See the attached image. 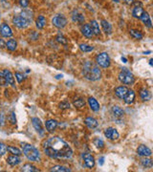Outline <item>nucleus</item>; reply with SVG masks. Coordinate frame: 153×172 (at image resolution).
<instances>
[{"instance_id": "33", "label": "nucleus", "mask_w": 153, "mask_h": 172, "mask_svg": "<svg viewBox=\"0 0 153 172\" xmlns=\"http://www.w3.org/2000/svg\"><path fill=\"white\" fill-rule=\"evenodd\" d=\"M130 33V35L134 38H136V39H142L143 38V34L141 32H139L138 30H135V29H131L129 31Z\"/></svg>"}, {"instance_id": "49", "label": "nucleus", "mask_w": 153, "mask_h": 172, "mask_svg": "<svg viewBox=\"0 0 153 172\" xmlns=\"http://www.w3.org/2000/svg\"><path fill=\"white\" fill-rule=\"evenodd\" d=\"M103 161H104V158H103V157H102V158L99 160V164H100V165H103Z\"/></svg>"}, {"instance_id": "55", "label": "nucleus", "mask_w": 153, "mask_h": 172, "mask_svg": "<svg viewBox=\"0 0 153 172\" xmlns=\"http://www.w3.org/2000/svg\"><path fill=\"white\" fill-rule=\"evenodd\" d=\"M152 19H153V16H152Z\"/></svg>"}, {"instance_id": "44", "label": "nucleus", "mask_w": 153, "mask_h": 172, "mask_svg": "<svg viewBox=\"0 0 153 172\" xmlns=\"http://www.w3.org/2000/svg\"><path fill=\"white\" fill-rule=\"evenodd\" d=\"M9 121L11 122V123L13 124H15L16 123V119H15V114L13 112H12V114L10 115V117H9Z\"/></svg>"}, {"instance_id": "17", "label": "nucleus", "mask_w": 153, "mask_h": 172, "mask_svg": "<svg viewBox=\"0 0 153 172\" xmlns=\"http://www.w3.org/2000/svg\"><path fill=\"white\" fill-rule=\"evenodd\" d=\"M72 20H73L74 22H76V23H82V22H84L85 18H84V16H83L81 13H79L78 11H74V12L72 13Z\"/></svg>"}, {"instance_id": "26", "label": "nucleus", "mask_w": 153, "mask_h": 172, "mask_svg": "<svg viewBox=\"0 0 153 172\" xmlns=\"http://www.w3.org/2000/svg\"><path fill=\"white\" fill-rule=\"evenodd\" d=\"M90 26H91V29L93 31V34L95 35H100L101 34V30H100V26H99V23L96 21V20H92L90 22Z\"/></svg>"}, {"instance_id": "42", "label": "nucleus", "mask_w": 153, "mask_h": 172, "mask_svg": "<svg viewBox=\"0 0 153 172\" xmlns=\"http://www.w3.org/2000/svg\"><path fill=\"white\" fill-rule=\"evenodd\" d=\"M15 79H16L18 83H21L24 81V76L20 72H15Z\"/></svg>"}, {"instance_id": "47", "label": "nucleus", "mask_w": 153, "mask_h": 172, "mask_svg": "<svg viewBox=\"0 0 153 172\" xmlns=\"http://www.w3.org/2000/svg\"><path fill=\"white\" fill-rule=\"evenodd\" d=\"M4 47H6V43H5V41L2 39V38H0V49H2Z\"/></svg>"}, {"instance_id": "23", "label": "nucleus", "mask_w": 153, "mask_h": 172, "mask_svg": "<svg viewBox=\"0 0 153 172\" xmlns=\"http://www.w3.org/2000/svg\"><path fill=\"white\" fill-rule=\"evenodd\" d=\"M112 113L113 115L116 118H123V116L124 115V111L120 107V106H117V105H115L113 106L112 108Z\"/></svg>"}, {"instance_id": "27", "label": "nucleus", "mask_w": 153, "mask_h": 172, "mask_svg": "<svg viewBox=\"0 0 153 172\" xmlns=\"http://www.w3.org/2000/svg\"><path fill=\"white\" fill-rule=\"evenodd\" d=\"M144 9L142 8V7H139V6H136L135 8H133V10H132V15L135 17V18H138V19H140L141 18V16L143 15V13H144Z\"/></svg>"}, {"instance_id": "36", "label": "nucleus", "mask_w": 153, "mask_h": 172, "mask_svg": "<svg viewBox=\"0 0 153 172\" xmlns=\"http://www.w3.org/2000/svg\"><path fill=\"white\" fill-rule=\"evenodd\" d=\"M9 83L7 82L4 71H0V86H8Z\"/></svg>"}, {"instance_id": "35", "label": "nucleus", "mask_w": 153, "mask_h": 172, "mask_svg": "<svg viewBox=\"0 0 153 172\" xmlns=\"http://www.w3.org/2000/svg\"><path fill=\"white\" fill-rule=\"evenodd\" d=\"M73 104H74V106L76 107V108H82V107L85 105V102H84L83 99L79 98V99H76V100H75V101L73 102Z\"/></svg>"}, {"instance_id": "5", "label": "nucleus", "mask_w": 153, "mask_h": 172, "mask_svg": "<svg viewBox=\"0 0 153 172\" xmlns=\"http://www.w3.org/2000/svg\"><path fill=\"white\" fill-rule=\"evenodd\" d=\"M96 61H97V64L102 68H107L110 66V63H111L110 56L106 52H103L98 55L97 57H96Z\"/></svg>"}, {"instance_id": "46", "label": "nucleus", "mask_w": 153, "mask_h": 172, "mask_svg": "<svg viewBox=\"0 0 153 172\" xmlns=\"http://www.w3.org/2000/svg\"><path fill=\"white\" fill-rule=\"evenodd\" d=\"M4 123H5V117L2 113H0V126L4 125Z\"/></svg>"}, {"instance_id": "38", "label": "nucleus", "mask_w": 153, "mask_h": 172, "mask_svg": "<svg viewBox=\"0 0 153 172\" xmlns=\"http://www.w3.org/2000/svg\"><path fill=\"white\" fill-rule=\"evenodd\" d=\"M21 16H23V17H25L26 19H28L29 21H31L32 22V20H33V13H31L30 11H27V10H25V11H23L22 13H21V14H20Z\"/></svg>"}, {"instance_id": "3", "label": "nucleus", "mask_w": 153, "mask_h": 172, "mask_svg": "<svg viewBox=\"0 0 153 172\" xmlns=\"http://www.w3.org/2000/svg\"><path fill=\"white\" fill-rule=\"evenodd\" d=\"M22 149H23V154L29 161L31 162L40 161V153L38 151V149L35 148L34 145L25 143L22 145Z\"/></svg>"}, {"instance_id": "21", "label": "nucleus", "mask_w": 153, "mask_h": 172, "mask_svg": "<svg viewBox=\"0 0 153 172\" xmlns=\"http://www.w3.org/2000/svg\"><path fill=\"white\" fill-rule=\"evenodd\" d=\"M82 34L85 36V37H87V38H92V36H93V31H92V29H91V26L89 25V24H84L83 26H82Z\"/></svg>"}, {"instance_id": "2", "label": "nucleus", "mask_w": 153, "mask_h": 172, "mask_svg": "<svg viewBox=\"0 0 153 172\" xmlns=\"http://www.w3.org/2000/svg\"><path fill=\"white\" fill-rule=\"evenodd\" d=\"M82 75L83 76L91 81H97L101 79L102 76V72L100 68L96 65L95 63L91 61H87L82 69Z\"/></svg>"}, {"instance_id": "43", "label": "nucleus", "mask_w": 153, "mask_h": 172, "mask_svg": "<svg viewBox=\"0 0 153 172\" xmlns=\"http://www.w3.org/2000/svg\"><path fill=\"white\" fill-rule=\"evenodd\" d=\"M71 107L70 103L68 102H62L61 104H60V108L61 109H69Z\"/></svg>"}, {"instance_id": "39", "label": "nucleus", "mask_w": 153, "mask_h": 172, "mask_svg": "<svg viewBox=\"0 0 153 172\" xmlns=\"http://www.w3.org/2000/svg\"><path fill=\"white\" fill-rule=\"evenodd\" d=\"M55 39H56V41L59 42V43H61V44H62V45H66L67 44V39L64 37V35H62V34H57L56 36H55Z\"/></svg>"}, {"instance_id": "28", "label": "nucleus", "mask_w": 153, "mask_h": 172, "mask_svg": "<svg viewBox=\"0 0 153 172\" xmlns=\"http://www.w3.org/2000/svg\"><path fill=\"white\" fill-rule=\"evenodd\" d=\"M101 24H102L103 30L107 34H110L112 33V26H111V24H110L108 21H106V20H102Z\"/></svg>"}, {"instance_id": "15", "label": "nucleus", "mask_w": 153, "mask_h": 172, "mask_svg": "<svg viewBox=\"0 0 153 172\" xmlns=\"http://www.w3.org/2000/svg\"><path fill=\"white\" fill-rule=\"evenodd\" d=\"M57 125H59V122H57L56 121H55V120H48L45 122V127H46L47 131L50 132V133L54 132L56 129Z\"/></svg>"}, {"instance_id": "32", "label": "nucleus", "mask_w": 153, "mask_h": 172, "mask_svg": "<svg viewBox=\"0 0 153 172\" xmlns=\"http://www.w3.org/2000/svg\"><path fill=\"white\" fill-rule=\"evenodd\" d=\"M16 47H17V42L14 40V39H10L7 43H6V48L9 50V51H14L15 49H16Z\"/></svg>"}, {"instance_id": "34", "label": "nucleus", "mask_w": 153, "mask_h": 172, "mask_svg": "<svg viewBox=\"0 0 153 172\" xmlns=\"http://www.w3.org/2000/svg\"><path fill=\"white\" fill-rule=\"evenodd\" d=\"M8 151L11 153V154L17 155V156H20L22 154V151L19 149V148L14 147V146H8Z\"/></svg>"}, {"instance_id": "19", "label": "nucleus", "mask_w": 153, "mask_h": 172, "mask_svg": "<svg viewBox=\"0 0 153 172\" xmlns=\"http://www.w3.org/2000/svg\"><path fill=\"white\" fill-rule=\"evenodd\" d=\"M4 74H5V76H6V80H7V82L9 83V85L13 86V87H15V81H14V76L12 74V72L8 69H5L4 70Z\"/></svg>"}, {"instance_id": "22", "label": "nucleus", "mask_w": 153, "mask_h": 172, "mask_svg": "<svg viewBox=\"0 0 153 172\" xmlns=\"http://www.w3.org/2000/svg\"><path fill=\"white\" fill-rule=\"evenodd\" d=\"M88 103H89L90 108H91L93 111L97 112V111L100 110V103L97 102V100H96L95 98H92V97L89 98V99H88Z\"/></svg>"}, {"instance_id": "25", "label": "nucleus", "mask_w": 153, "mask_h": 172, "mask_svg": "<svg viewBox=\"0 0 153 172\" xmlns=\"http://www.w3.org/2000/svg\"><path fill=\"white\" fill-rule=\"evenodd\" d=\"M46 24V19L43 15H40L37 17L36 21H35V25H36V28L40 29V30H42L44 28Z\"/></svg>"}, {"instance_id": "45", "label": "nucleus", "mask_w": 153, "mask_h": 172, "mask_svg": "<svg viewBox=\"0 0 153 172\" xmlns=\"http://www.w3.org/2000/svg\"><path fill=\"white\" fill-rule=\"evenodd\" d=\"M19 4L23 8H27L29 5V0H19Z\"/></svg>"}, {"instance_id": "48", "label": "nucleus", "mask_w": 153, "mask_h": 172, "mask_svg": "<svg viewBox=\"0 0 153 172\" xmlns=\"http://www.w3.org/2000/svg\"><path fill=\"white\" fill-rule=\"evenodd\" d=\"M124 2L127 5H131V4H133L134 2H135V0H124Z\"/></svg>"}, {"instance_id": "10", "label": "nucleus", "mask_w": 153, "mask_h": 172, "mask_svg": "<svg viewBox=\"0 0 153 172\" xmlns=\"http://www.w3.org/2000/svg\"><path fill=\"white\" fill-rule=\"evenodd\" d=\"M0 34L3 37H11V36H13V31L8 24L3 23L0 26Z\"/></svg>"}, {"instance_id": "40", "label": "nucleus", "mask_w": 153, "mask_h": 172, "mask_svg": "<svg viewBox=\"0 0 153 172\" xmlns=\"http://www.w3.org/2000/svg\"><path fill=\"white\" fill-rule=\"evenodd\" d=\"M94 144L96 145V147L99 148V149H102V148L104 147V143H103V141L101 140L100 138H96V139L94 140Z\"/></svg>"}, {"instance_id": "50", "label": "nucleus", "mask_w": 153, "mask_h": 172, "mask_svg": "<svg viewBox=\"0 0 153 172\" xmlns=\"http://www.w3.org/2000/svg\"><path fill=\"white\" fill-rule=\"evenodd\" d=\"M122 61H123V62H124V63H126V62H127V60L125 59L124 56H123V57H122Z\"/></svg>"}, {"instance_id": "16", "label": "nucleus", "mask_w": 153, "mask_h": 172, "mask_svg": "<svg viewBox=\"0 0 153 172\" xmlns=\"http://www.w3.org/2000/svg\"><path fill=\"white\" fill-rule=\"evenodd\" d=\"M124 101L126 104H132L135 101V93H134L133 90H128L126 95L124 96Z\"/></svg>"}, {"instance_id": "41", "label": "nucleus", "mask_w": 153, "mask_h": 172, "mask_svg": "<svg viewBox=\"0 0 153 172\" xmlns=\"http://www.w3.org/2000/svg\"><path fill=\"white\" fill-rule=\"evenodd\" d=\"M7 151H8V146H6L5 143L0 142V156L5 155Z\"/></svg>"}, {"instance_id": "13", "label": "nucleus", "mask_w": 153, "mask_h": 172, "mask_svg": "<svg viewBox=\"0 0 153 172\" xmlns=\"http://www.w3.org/2000/svg\"><path fill=\"white\" fill-rule=\"evenodd\" d=\"M84 123L86 124V126L90 129H94V128H97L98 125H99V122L98 121L92 118V117H87L85 120H84Z\"/></svg>"}, {"instance_id": "4", "label": "nucleus", "mask_w": 153, "mask_h": 172, "mask_svg": "<svg viewBox=\"0 0 153 172\" xmlns=\"http://www.w3.org/2000/svg\"><path fill=\"white\" fill-rule=\"evenodd\" d=\"M119 81L124 84H132L135 81V78H134L133 74L127 70L126 68H123V70L119 74Z\"/></svg>"}, {"instance_id": "1", "label": "nucleus", "mask_w": 153, "mask_h": 172, "mask_svg": "<svg viewBox=\"0 0 153 172\" xmlns=\"http://www.w3.org/2000/svg\"><path fill=\"white\" fill-rule=\"evenodd\" d=\"M44 153L52 159H71L73 150L71 146L60 137L49 138L43 143Z\"/></svg>"}, {"instance_id": "11", "label": "nucleus", "mask_w": 153, "mask_h": 172, "mask_svg": "<svg viewBox=\"0 0 153 172\" xmlns=\"http://www.w3.org/2000/svg\"><path fill=\"white\" fill-rule=\"evenodd\" d=\"M137 154H138L139 156H142V157H149V156H151V154H152V151H151V149L148 148L147 146L142 144V145H140V146L138 147V149H137Z\"/></svg>"}, {"instance_id": "37", "label": "nucleus", "mask_w": 153, "mask_h": 172, "mask_svg": "<svg viewBox=\"0 0 153 172\" xmlns=\"http://www.w3.org/2000/svg\"><path fill=\"white\" fill-rule=\"evenodd\" d=\"M80 49L84 52V53H89V52H92L94 50V47L93 46H90L88 44H81L80 45Z\"/></svg>"}, {"instance_id": "53", "label": "nucleus", "mask_w": 153, "mask_h": 172, "mask_svg": "<svg viewBox=\"0 0 153 172\" xmlns=\"http://www.w3.org/2000/svg\"><path fill=\"white\" fill-rule=\"evenodd\" d=\"M150 53H151V52H150V51H147V52H145V53H144V54H145V55H149V54H150Z\"/></svg>"}, {"instance_id": "14", "label": "nucleus", "mask_w": 153, "mask_h": 172, "mask_svg": "<svg viewBox=\"0 0 153 172\" xmlns=\"http://www.w3.org/2000/svg\"><path fill=\"white\" fill-rule=\"evenodd\" d=\"M21 163V160L19 158L17 155H13L12 154L11 156H9L7 158V164H10L11 166H15V165H18L19 164Z\"/></svg>"}, {"instance_id": "31", "label": "nucleus", "mask_w": 153, "mask_h": 172, "mask_svg": "<svg viewBox=\"0 0 153 172\" xmlns=\"http://www.w3.org/2000/svg\"><path fill=\"white\" fill-rule=\"evenodd\" d=\"M50 171H55V172H70L71 169L70 168H67L65 166H62V165H55L53 166Z\"/></svg>"}, {"instance_id": "12", "label": "nucleus", "mask_w": 153, "mask_h": 172, "mask_svg": "<svg viewBox=\"0 0 153 172\" xmlns=\"http://www.w3.org/2000/svg\"><path fill=\"white\" fill-rule=\"evenodd\" d=\"M32 123H33V126L34 127V129L36 130V132L40 134V135H43L44 130H43L40 120L38 118H32Z\"/></svg>"}, {"instance_id": "51", "label": "nucleus", "mask_w": 153, "mask_h": 172, "mask_svg": "<svg viewBox=\"0 0 153 172\" xmlns=\"http://www.w3.org/2000/svg\"><path fill=\"white\" fill-rule=\"evenodd\" d=\"M149 64H150L151 66H153V59H151V60H150V61H149Z\"/></svg>"}, {"instance_id": "54", "label": "nucleus", "mask_w": 153, "mask_h": 172, "mask_svg": "<svg viewBox=\"0 0 153 172\" xmlns=\"http://www.w3.org/2000/svg\"><path fill=\"white\" fill-rule=\"evenodd\" d=\"M113 1H114V2H116V3H119V2L121 1V0H113Z\"/></svg>"}, {"instance_id": "29", "label": "nucleus", "mask_w": 153, "mask_h": 172, "mask_svg": "<svg viewBox=\"0 0 153 172\" xmlns=\"http://www.w3.org/2000/svg\"><path fill=\"white\" fill-rule=\"evenodd\" d=\"M141 164L142 166H144L145 168H151L153 166V160L145 157L144 159L141 160Z\"/></svg>"}, {"instance_id": "24", "label": "nucleus", "mask_w": 153, "mask_h": 172, "mask_svg": "<svg viewBox=\"0 0 153 172\" xmlns=\"http://www.w3.org/2000/svg\"><path fill=\"white\" fill-rule=\"evenodd\" d=\"M140 97L142 99V101L144 102H147L151 99V94L149 93V91L145 88H143L141 89L140 91Z\"/></svg>"}, {"instance_id": "52", "label": "nucleus", "mask_w": 153, "mask_h": 172, "mask_svg": "<svg viewBox=\"0 0 153 172\" xmlns=\"http://www.w3.org/2000/svg\"><path fill=\"white\" fill-rule=\"evenodd\" d=\"M62 78V75H59V76H56V79H61Z\"/></svg>"}, {"instance_id": "30", "label": "nucleus", "mask_w": 153, "mask_h": 172, "mask_svg": "<svg viewBox=\"0 0 153 172\" xmlns=\"http://www.w3.org/2000/svg\"><path fill=\"white\" fill-rule=\"evenodd\" d=\"M21 171H24V172H36V171H40V170L31 164H26L21 168Z\"/></svg>"}, {"instance_id": "7", "label": "nucleus", "mask_w": 153, "mask_h": 172, "mask_svg": "<svg viewBox=\"0 0 153 172\" xmlns=\"http://www.w3.org/2000/svg\"><path fill=\"white\" fill-rule=\"evenodd\" d=\"M13 23L15 27H17L19 29H25L30 25L31 21H29L28 19H26L25 17H23L21 15H18V16H14L13 18Z\"/></svg>"}, {"instance_id": "20", "label": "nucleus", "mask_w": 153, "mask_h": 172, "mask_svg": "<svg viewBox=\"0 0 153 172\" xmlns=\"http://www.w3.org/2000/svg\"><path fill=\"white\" fill-rule=\"evenodd\" d=\"M127 91H128L127 87H125V86H119V87H117L116 89H115V95H116L119 99H124V96L127 93Z\"/></svg>"}, {"instance_id": "18", "label": "nucleus", "mask_w": 153, "mask_h": 172, "mask_svg": "<svg viewBox=\"0 0 153 172\" xmlns=\"http://www.w3.org/2000/svg\"><path fill=\"white\" fill-rule=\"evenodd\" d=\"M141 20L144 23V25L147 28H152V21H151V18L149 16V14L146 12H144L143 15L141 16Z\"/></svg>"}, {"instance_id": "6", "label": "nucleus", "mask_w": 153, "mask_h": 172, "mask_svg": "<svg viewBox=\"0 0 153 172\" xmlns=\"http://www.w3.org/2000/svg\"><path fill=\"white\" fill-rule=\"evenodd\" d=\"M52 23L55 27L59 28V29H62L67 25V19L63 14H56L53 17Z\"/></svg>"}, {"instance_id": "8", "label": "nucleus", "mask_w": 153, "mask_h": 172, "mask_svg": "<svg viewBox=\"0 0 153 172\" xmlns=\"http://www.w3.org/2000/svg\"><path fill=\"white\" fill-rule=\"evenodd\" d=\"M104 135L107 139L111 140V141H117L120 138V134L117 131L116 128L114 127H108L105 129L104 131Z\"/></svg>"}, {"instance_id": "9", "label": "nucleus", "mask_w": 153, "mask_h": 172, "mask_svg": "<svg viewBox=\"0 0 153 172\" xmlns=\"http://www.w3.org/2000/svg\"><path fill=\"white\" fill-rule=\"evenodd\" d=\"M82 160H83V165L87 168H93L95 166V159L90 154V153H82Z\"/></svg>"}]
</instances>
